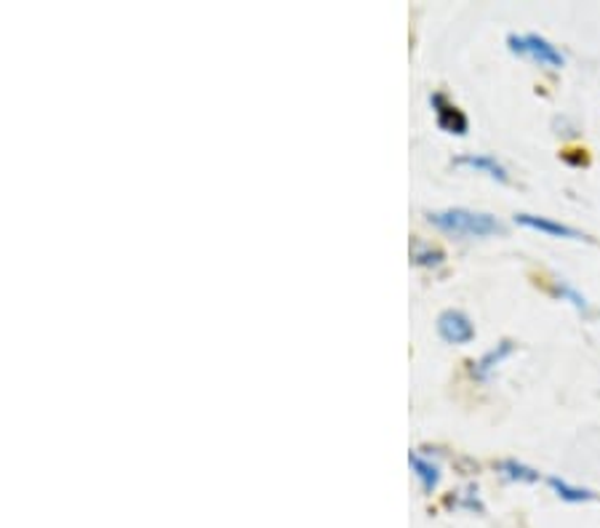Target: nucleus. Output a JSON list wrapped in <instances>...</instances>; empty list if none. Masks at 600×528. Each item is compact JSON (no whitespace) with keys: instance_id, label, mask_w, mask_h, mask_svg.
Returning a JSON list of instances; mask_svg holds the SVG:
<instances>
[{"instance_id":"1","label":"nucleus","mask_w":600,"mask_h":528,"mask_svg":"<svg viewBox=\"0 0 600 528\" xmlns=\"http://www.w3.org/2000/svg\"><path fill=\"white\" fill-rule=\"evenodd\" d=\"M427 222L438 227L440 232L453 238H489L504 232V225L499 222L491 213H480L470 209H446V211H430Z\"/></svg>"},{"instance_id":"2","label":"nucleus","mask_w":600,"mask_h":528,"mask_svg":"<svg viewBox=\"0 0 600 528\" xmlns=\"http://www.w3.org/2000/svg\"><path fill=\"white\" fill-rule=\"evenodd\" d=\"M507 46H510L512 53L518 57L531 59L533 64L547 67V70H560L566 64V57L560 53L550 40L537 36V32H523V36H510L507 38Z\"/></svg>"},{"instance_id":"3","label":"nucleus","mask_w":600,"mask_h":528,"mask_svg":"<svg viewBox=\"0 0 600 528\" xmlns=\"http://www.w3.org/2000/svg\"><path fill=\"white\" fill-rule=\"evenodd\" d=\"M438 337L449 345H470L476 339V326L462 310H443L438 316Z\"/></svg>"},{"instance_id":"4","label":"nucleus","mask_w":600,"mask_h":528,"mask_svg":"<svg viewBox=\"0 0 600 528\" xmlns=\"http://www.w3.org/2000/svg\"><path fill=\"white\" fill-rule=\"evenodd\" d=\"M516 222L520 227H526V230H537V232H542V236H550V238L590 240L584 236V232L573 230V227H569V225L552 222V219H547V217H533V213H516Z\"/></svg>"},{"instance_id":"5","label":"nucleus","mask_w":600,"mask_h":528,"mask_svg":"<svg viewBox=\"0 0 600 528\" xmlns=\"http://www.w3.org/2000/svg\"><path fill=\"white\" fill-rule=\"evenodd\" d=\"M430 104H432V110H436V118H438L440 129H443L446 133H457V137H464V133H467V118H464V112L459 110L457 104H451L449 99L443 97V93H432Z\"/></svg>"},{"instance_id":"6","label":"nucleus","mask_w":600,"mask_h":528,"mask_svg":"<svg viewBox=\"0 0 600 528\" xmlns=\"http://www.w3.org/2000/svg\"><path fill=\"white\" fill-rule=\"evenodd\" d=\"M453 166H462V169L486 173V177L497 179V182H502V185L510 182V173H507L504 166L499 163V160L493 156H472V152H467V156L453 158Z\"/></svg>"},{"instance_id":"7","label":"nucleus","mask_w":600,"mask_h":528,"mask_svg":"<svg viewBox=\"0 0 600 528\" xmlns=\"http://www.w3.org/2000/svg\"><path fill=\"white\" fill-rule=\"evenodd\" d=\"M512 352H516V342H510V339H504V342H499L497 347H491L489 352H486L480 360H472V377L476 379H489L491 371L497 369L499 363H502L504 358H510Z\"/></svg>"},{"instance_id":"8","label":"nucleus","mask_w":600,"mask_h":528,"mask_svg":"<svg viewBox=\"0 0 600 528\" xmlns=\"http://www.w3.org/2000/svg\"><path fill=\"white\" fill-rule=\"evenodd\" d=\"M409 465H411L413 476H417L419 484H422V491L424 494H432V491L438 489V484H440V467L436 462H432V459H424L422 454L411 451L409 454Z\"/></svg>"},{"instance_id":"9","label":"nucleus","mask_w":600,"mask_h":528,"mask_svg":"<svg viewBox=\"0 0 600 528\" xmlns=\"http://www.w3.org/2000/svg\"><path fill=\"white\" fill-rule=\"evenodd\" d=\"M497 472L504 480H510V484H537L539 480V472L529 465L518 462V459H502V462H497Z\"/></svg>"},{"instance_id":"10","label":"nucleus","mask_w":600,"mask_h":528,"mask_svg":"<svg viewBox=\"0 0 600 528\" xmlns=\"http://www.w3.org/2000/svg\"><path fill=\"white\" fill-rule=\"evenodd\" d=\"M547 486H550L552 491L558 494L563 502H571V505H579V502H590V499H596V494H592L590 489H582V486H571L569 480L558 478V476H550L547 478Z\"/></svg>"},{"instance_id":"11","label":"nucleus","mask_w":600,"mask_h":528,"mask_svg":"<svg viewBox=\"0 0 600 528\" xmlns=\"http://www.w3.org/2000/svg\"><path fill=\"white\" fill-rule=\"evenodd\" d=\"M443 251L432 249V246L427 243H413L411 249V262L417 267H440L443 265Z\"/></svg>"},{"instance_id":"12","label":"nucleus","mask_w":600,"mask_h":528,"mask_svg":"<svg viewBox=\"0 0 600 528\" xmlns=\"http://www.w3.org/2000/svg\"><path fill=\"white\" fill-rule=\"evenodd\" d=\"M552 291H556L560 299H566V302H569L571 307H577L579 312H584V316H587V312H590V305H587V299L577 289H573L569 280H560L558 278L556 283H552Z\"/></svg>"}]
</instances>
